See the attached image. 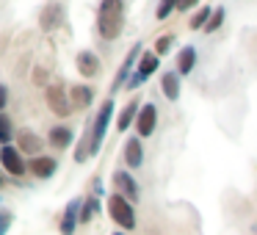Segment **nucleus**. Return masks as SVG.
I'll list each match as a JSON object with an SVG mask.
<instances>
[{
	"label": "nucleus",
	"instance_id": "nucleus-1",
	"mask_svg": "<svg viewBox=\"0 0 257 235\" xmlns=\"http://www.w3.org/2000/svg\"><path fill=\"white\" fill-rule=\"evenodd\" d=\"M97 31L105 42H113L124 31V0H102L97 12Z\"/></svg>",
	"mask_w": 257,
	"mask_h": 235
},
{
	"label": "nucleus",
	"instance_id": "nucleus-2",
	"mask_svg": "<svg viewBox=\"0 0 257 235\" xmlns=\"http://www.w3.org/2000/svg\"><path fill=\"white\" fill-rule=\"evenodd\" d=\"M111 116H113V97H108V100L100 105V111H97L94 122H91V128H89V139H91V158H94L97 152H100L102 141H105V133H108V122H111Z\"/></svg>",
	"mask_w": 257,
	"mask_h": 235
},
{
	"label": "nucleus",
	"instance_id": "nucleus-3",
	"mask_svg": "<svg viewBox=\"0 0 257 235\" xmlns=\"http://www.w3.org/2000/svg\"><path fill=\"white\" fill-rule=\"evenodd\" d=\"M108 213H111V221H116L122 229H136L133 202L124 199L122 194H111V196H108Z\"/></svg>",
	"mask_w": 257,
	"mask_h": 235
},
{
	"label": "nucleus",
	"instance_id": "nucleus-4",
	"mask_svg": "<svg viewBox=\"0 0 257 235\" xmlns=\"http://www.w3.org/2000/svg\"><path fill=\"white\" fill-rule=\"evenodd\" d=\"M45 100L56 116H69L72 113V97H67V89L61 83H50L45 89Z\"/></svg>",
	"mask_w": 257,
	"mask_h": 235
},
{
	"label": "nucleus",
	"instance_id": "nucleus-5",
	"mask_svg": "<svg viewBox=\"0 0 257 235\" xmlns=\"http://www.w3.org/2000/svg\"><path fill=\"white\" fill-rule=\"evenodd\" d=\"M0 163H3V169H6L12 177H23V174L28 172V163H25L23 152H20V147H14V144L0 147Z\"/></svg>",
	"mask_w": 257,
	"mask_h": 235
},
{
	"label": "nucleus",
	"instance_id": "nucleus-6",
	"mask_svg": "<svg viewBox=\"0 0 257 235\" xmlns=\"http://www.w3.org/2000/svg\"><path fill=\"white\" fill-rule=\"evenodd\" d=\"M39 25H42L45 34H53V31H58L64 25V6L58 3V0H53V3H47V6L42 9Z\"/></svg>",
	"mask_w": 257,
	"mask_h": 235
},
{
	"label": "nucleus",
	"instance_id": "nucleus-7",
	"mask_svg": "<svg viewBox=\"0 0 257 235\" xmlns=\"http://www.w3.org/2000/svg\"><path fill=\"white\" fill-rule=\"evenodd\" d=\"M141 56H144V53H141V45H133V50L124 56V64L119 67V72H116V80H113V86H111V94H113V91H119V89H122V86L130 80V69L139 67Z\"/></svg>",
	"mask_w": 257,
	"mask_h": 235
},
{
	"label": "nucleus",
	"instance_id": "nucleus-8",
	"mask_svg": "<svg viewBox=\"0 0 257 235\" xmlns=\"http://www.w3.org/2000/svg\"><path fill=\"white\" fill-rule=\"evenodd\" d=\"M113 185H116V194H122L124 199H133V202H139V183L133 180V174L130 172H124V169H116L113 172Z\"/></svg>",
	"mask_w": 257,
	"mask_h": 235
},
{
	"label": "nucleus",
	"instance_id": "nucleus-9",
	"mask_svg": "<svg viewBox=\"0 0 257 235\" xmlns=\"http://www.w3.org/2000/svg\"><path fill=\"white\" fill-rule=\"evenodd\" d=\"M155 125H158V108L152 105H141L139 111V119H136V133H139V139H147V136L155 133Z\"/></svg>",
	"mask_w": 257,
	"mask_h": 235
},
{
	"label": "nucleus",
	"instance_id": "nucleus-10",
	"mask_svg": "<svg viewBox=\"0 0 257 235\" xmlns=\"http://www.w3.org/2000/svg\"><path fill=\"white\" fill-rule=\"evenodd\" d=\"M28 172L34 174V177H39V180H47V177H53V174L58 172V161L53 155H36V158H31Z\"/></svg>",
	"mask_w": 257,
	"mask_h": 235
},
{
	"label": "nucleus",
	"instance_id": "nucleus-11",
	"mask_svg": "<svg viewBox=\"0 0 257 235\" xmlns=\"http://www.w3.org/2000/svg\"><path fill=\"white\" fill-rule=\"evenodd\" d=\"M75 67L83 78H94V75H100V56L91 50H80L75 56Z\"/></svg>",
	"mask_w": 257,
	"mask_h": 235
},
{
	"label": "nucleus",
	"instance_id": "nucleus-12",
	"mask_svg": "<svg viewBox=\"0 0 257 235\" xmlns=\"http://www.w3.org/2000/svg\"><path fill=\"white\" fill-rule=\"evenodd\" d=\"M80 207H83V199H72L67 205V210L61 216V235H75V227L80 221Z\"/></svg>",
	"mask_w": 257,
	"mask_h": 235
},
{
	"label": "nucleus",
	"instance_id": "nucleus-13",
	"mask_svg": "<svg viewBox=\"0 0 257 235\" xmlns=\"http://www.w3.org/2000/svg\"><path fill=\"white\" fill-rule=\"evenodd\" d=\"M124 163H127L130 169H139L141 163H144V147H141L139 136L127 139V144H124Z\"/></svg>",
	"mask_w": 257,
	"mask_h": 235
},
{
	"label": "nucleus",
	"instance_id": "nucleus-14",
	"mask_svg": "<svg viewBox=\"0 0 257 235\" xmlns=\"http://www.w3.org/2000/svg\"><path fill=\"white\" fill-rule=\"evenodd\" d=\"M72 139H75V133L69 128H64V125H56V128L50 130V136H47V141H50L56 150H67V147L72 144Z\"/></svg>",
	"mask_w": 257,
	"mask_h": 235
},
{
	"label": "nucleus",
	"instance_id": "nucleus-15",
	"mask_svg": "<svg viewBox=\"0 0 257 235\" xmlns=\"http://www.w3.org/2000/svg\"><path fill=\"white\" fill-rule=\"evenodd\" d=\"M20 152L36 158L42 152V139L36 133H31V130H23V133H20Z\"/></svg>",
	"mask_w": 257,
	"mask_h": 235
},
{
	"label": "nucleus",
	"instance_id": "nucleus-16",
	"mask_svg": "<svg viewBox=\"0 0 257 235\" xmlns=\"http://www.w3.org/2000/svg\"><path fill=\"white\" fill-rule=\"evenodd\" d=\"M161 89H163V94H166V100H177L180 97V72L174 69V72H163V78H161Z\"/></svg>",
	"mask_w": 257,
	"mask_h": 235
},
{
	"label": "nucleus",
	"instance_id": "nucleus-17",
	"mask_svg": "<svg viewBox=\"0 0 257 235\" xmlns=\"http://www.w3.org/2000/svg\"><path fill=\"white\" fill-rule=\"evenodd\" d=\"M158 67H161V56H158L155 50H147L144 56H141V61H139V67H136V72H139L141 78L147 80V78H150V75L155 72Z\"/></svg>",
	"mask_w": 257,
	"mask_h": 235
},
{
	"label": "nucleus",
	"instance_id": "nucleus-18",
	"mask_svg": "<svg viewBox=\"0 0 257 235\" xmlns=\"http://www.w3.org/2000/svg\"><path fill=\"white\" fill-rule=\"evenodd\" d=\"M194 67H196V50L188 45V47H183V50L177 53V72L180 75H191Z\"/></svg>",
	"mask_w": 257,
	"mask_h": 235
},
{
	"label": "nucleus",
	"instance_id": "nucleus-19",
	"mask_svg": "<svg viewBox=\"0 0 257 235\" xmlns=\"http://www.w3.org/2000/svg\"><path fill=\"white\" fill-rule=\"evenodd\" d=\"M69 97H72L75 108H89L91 100H94V91H91L89 86H72V89H69Z\"/></svg>",
	"mask_w": 257,
	"mask_h": 235
},
{
	"label": "nucleus",
	"instance_id": "nucleus-20",
	"mask_svg": "<svg viewBox=\"0 0 257 235\" xmlns=\"http://www.w3.org/2000/svg\"><path fill=\"white\" fill-rule=\"evenodd\" d=\"M139 100H130L127 105L122 108V113H119V122H116V128L119 130H127L130 128V122H133V119H139Z\"/></svg>",
	"mask_w": 257,
	"mask_h": 235
},
{
	"label": "nucleus",
	"instance_id": "nucleus-21",
	"mask_svg": "<svg viewBox=\"0 0 257 235\" xmlns=\"http://www.w3.org/2000/svg\"><path fill=\"white\" fill-rule=\"evenodd\" d=\"M210 17H213V9H207V6H202L199 12L194 14V17H191V23H188V28L191 31H205L207 28V23H210Z\"/></svg>",
	"mask_w": 257,
	"mask_h": 235
},
{
	"label": "nucleus",
	"instance_id": "nucleus-22",
	"mask_svg": "<svg viewBox=\"0 0 257 235\" xmlns=\"http://www.w3.org/2000/svg\"><path fill=\"white\" fill-rule=\"evenodd\" d=\"M97 207H100L97 196H89V199H83V207H80V224H89L91 218H94Z\"/></svg>",
	"mask_w": 257,
	"mask_h": 235
},
{
	"label": "nucleus",
	"instance_id": "nucleus-23",
	"mask_svg": "<svg viewBox=\"0 0 257 235\" xmlns=\"http://www.w3.org/2000/svg\"><path fill=\"white\" fill-rule=\"evenodd\" d=\"M12 136H14L12 119H9L6 111H0V141H3V144H12Z\"/></svg>",
	"mask_w": 257,
	"mask_h": 235
},
{
	"label": "nucleus",
	"instance_id": "nucleus-24",
	"mask_svg": "<svg viewBox=\"0 0 257 235\" xmlns=\"http://www.w3.org/2000/svg\"><path fill=\"white\" fill-rule=\"evenodd\" d=\"M224 17H227V12H224L221 6L218 9H213V17H210V23H207V28H205V34H213V31H218L221 28V23H224Z\"/></svg>",
	"mask_w": 257,
	"mask_h": 235
},
{
	"label": "nucleus",
	"instance_id": "nucleus-25",
	"mask_svg": "<svg viewBox=\"0 0 257 235\" xmlns=\"http://www.w3.org/2000/svg\"><path fill=\"white\" fill-rule=\"evenodd\" d=\"M177 6H180V0H161V6H158V20H166Z\"/></svg>",
	"mask_w": 257,
	"mask_h": 235
},
{
	"label": "nucleus",
	"instance_id": "nucleus-26",
	"mask_svg": "<svg viewBox=\"0 0 257 235\" xmlns=\"http://www.w3.org/2000/svg\"><path fill=\"white\" fill-rule=\"evenodd\" d=\"M172 42H174V36H161V39H158L155 42V53H158V56H166V53L169 50H172Z\"/></svg>",
	"mask_w": 257,
	"mask_h": 235
},
{
	"label": "nucleus",
	"instance_id": "nucleus-27",
	"mask_svg": "<svg viewBox=\"0 0 257 235\" xmlns=\"http://www.w3.org/2000/svg\"><path fill=\"white\" fill-rule=\"evenodd\" d=\"M9 227H12V213L3 210V213H0V235H6Z\"/></svg>",
	"mask_w": 257,
	"mask_h": 235
},
{
	"label": "nucleus",
	"instance_id": "nucleus-28",
	"mask_svg": "<svg viewBox=\"0 0 257 235\" xmlns=\"http://www.w3.org/2000/svg\"><path fill=\"white\" fill-rule=\"evenodd\" d=\"M6 105H9V89L0 86V111H6Z\"/></svg>",
	"mask_w": 257,
	"mask_h": 235
},
{
	"label": "nucleus",
	"instance_id": "nucleus-29",
	"mask_svg": "<svg viewBox=\"0 0 257 235\" xmlns=\"http://www.w3.org/2000/svg\"><path fill=\"white\" fill-rule=\"evenodd\" d=\"M141 83H144V78H141V75L136 72V75H130V80H127V89H136V86H141Z\"/></svg>",
	"mask_w": 257,
	"mask_h": 235
},
{
	"label": "nucleus",
	"instance_id": "nucleus-30",
	"mask_svg": "<svg viewBox=\"0 0 257 235\" xmlns=\"http://www.w3.org/2000/svg\"><path fill=\"white\" fill-rule=\"evenodd\" d=\"M199 0H180V6H177V12H188V9H194Z\"/></svg>",
	"mask_w": 257,
	"mask_h": 235
},
{
	"label": "nucleus",
	"instance_id": "nucleus-31",
	"mask_svg": "<svg viewBox=\"0 0 257 235\" xmlns=\"http://www.w3.org/2000/svg\"><path fill=\"white\" fill-rule=\"evenodd\" d=\"M113 235H124V232H113Z\"/></svg>",
	"mask_w": 257,
	"mask_h": 235
},
{
	"label": "nucleus",
	"instance_id": "nucleus-32",
	"mask_svg": "<svg viewBox=\"0 0 257 235\" xmlns=\"http://www.w3.org/2000/svg\"><path fill=\"white\" fill-rule=\"evenodd\" d=\"M254 235H257V227H254Z\"/></svg>",
	"mask_w": 257,
	"mask_h": 235
}]
</instances>
